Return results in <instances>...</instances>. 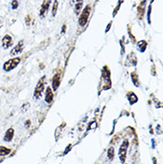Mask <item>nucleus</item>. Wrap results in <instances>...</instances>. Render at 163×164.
<instances>
[{"mask_svg":"<svg viewBox=\"0 0 163 164\" xmlns=\"http://www.w3.org/2000/svg\"><path fill=\"white\" fill-rule=\"evenodd\" d=\"M21 63V57H14L7 60L3 65V70L6 72H9L11 70H15L16 67L19 65V63Z\"/></svg>","mask_w":163,"mask_h":164,"instance_id":"1","label":"nucleus"},{"mask_svg":"<svg viewBox=\"0 0 163 164\" xmlns=\"http://www.w3.org/2000/svg\"><path fill=\"white\" fill-rule=\"evenodd\" d=\"M90 11H91V6L89 5H87L83 9V11L81 12L79 18H78V24L81 27H84L86 24L87 23L88 19H89V15H90Z\"/></svg>","mask_w":163,"mask_h":164,"instance_id":"2","label":"nucleus"},{"mask_svg":"<svg viewBox=\"0 0 163 164\" xmlns=\"http://www.w3.org/2000/svg\"><path fill=\"white\" fill-rule=\"evenodd\" d=\"M45 79H46V76H43L38 82L36 88H35V91H34V98L35 99H39L41 97L42 93L44 91V88H45Z\"/></svg>","mask_w":163,"mask_h":164,"instance_id":"3","label":"nucleus"},{"mask_svg":"<svg viewBox=\"0 0 163 164\" xmlns=\"http://www.w3.org/2000/svg\"><path fill=\"white\" fill-rule=\"evenodd\" d=\"M128 148V140H124L121 144L119 150V158L121 162V163H125L126 162V157H127V152Z\"/></svg>","mask_w":163,"mask_h":164,"instance_id":"4","label":"nucleus"},{"mask_svg":"<svg viewBox=\"0 0 163 164\" xmlns=\"http://www.w3.org/2000/svg\"><path fill=\"white\" fill-rule=\"evenodd\" d=\"M24 48V42L23 40H21L20 42H18V44L16 45L15 47H14V48L11 50L10 52V55L11 56H15L18 54H21L23 51Z\"/></svg>","mask_w":163,"mask_h":164,"instance_id":"5","label":"nucleus"},{"mask_svg":"<svg viewBox=\"0 0 163 164\" xmlns=\"http://www.w3.org/2000/svg\"><path fill=\"white\" fill-rule=\"evenodd\" d=\"M13 42H14V40H13V38L10 36V35H5L4 37H3V39H2V47L5 49V50H6L8 48H10V47L13 46Z\"/></svg>","mask_w":163,"mask_h":164,"instance_id":"6","label":"nucleus"},{"mask_svg":"<svg viewBox=\"0 0 163 164\" xmlns=\"http://www.w3.org/2000/svg\"><path fill=\"white\" fill-rule=\"evenodd\" d=\"M51 2L52 0H44L42 5H41V7H40V10H39V16L41 17H44L46 13H47L48 9L50 7V5H51Z\"/></svg>","mask_w":163,"mask_h":164,"instance_id":"7","label":"nucleus"},{"mask_svg":"<svg viewBox=\"0 0 163 164\" xmlns=\"http://www.w3.org/2000/svg\"><path fill=\"white\" fill-rule=\"evenodd\" d=\"M60 84H61V74L60 73H56L53 77V79H52V86H53L54 91H56L58 89Z\"/></svg>","mask_w":163,"mask_h":164,"instance_id":"8","label":"nucleus"},{"mask_svg":"<svg viewBox=\"0 0 163 164\" xmlns=\"http://www.w3.org/2000/svg\"><path fill=\"white\" fill-rule=\"evenodd\" d=\"M54 100V93L53 89L50 86H47V91H46V96H45V101L47 103H51Z\"/></svg>","mask_w":163,"mask_h":164,"instance_id":"9","label":"nucleus"},{"mask_svg":"<svg viewBox=\"0 0 163 164\" xmlns=\"http://www.w3.org/2000/svg\"><path fill=\"white\" fill-rule=\"evenodd\" d=\"M15 137V129L13 128H10L6 130V132L5 134V137H4V141L6 142H11L13 140Z\"/></svg>","mask_w":163,"mask_h":164,"instance_id":"10","label":"nucleus"},{"mask_svg":"<svg viewBox=\"0 0 163 164\" xmlns=\"http://www.w3.org/2000/svg\"><path fill=\"white\" fill-rule=\"evenodd\" d=\"M146 0H143L139 5V6H138V19H140V20L143 19V17L145 14V8H144V2Z\"/></svg>","mask_w":163,"mask_h":164,"instance_id":"11","label":"nucleus"},{"mask_svg":"<svg viewBox=\"0 0 163 164\" xmlns=\"http://www.w3.org/2000/svg\"><path fill=\"white\" fill-rule=\"evenodd\" d=\"M146 47H147V42L145 40H140L139 42H137V49L141 53H144Z\"/></svg>","mask_w":163,"mask_h":164,"instance_id":"12","label":"nucleus"},{"mask_svg":"<svg viewBox=\"0 0 163 164\" xmlns=\"http://www.w3.org/2000/svg\"><path fill=\"white\" fill-rule=\"evenodd\" d=\"M127 98H128V101L130 103V104H134L135 103H136V102L138 101V97L136 95L135 93H133V92H129L128 95H127Z\"/></svg>","mask_w":163,"mask_h":164,"instance_id":"13","label":"nucleus"},{"mask_svg":"<svg viewBox=\"0 0 163 164\" xmlns=\"http://www.w3.org/2000/svg\"><path fill=\"white\" fill-rule=\"evenodd\" d=\"M83 6V0H76V5H75V13L76 15H79Z\"/></svg>","mask_w":163,"mask_h":164,"instance_id":"14","label":"nucleus"},{"mask_svg":"<svg viewBox=\"0 0 163 164\" xmlns=\"http://www.w3.org/2000/svg\"><path fill=\"white\" fill-rule=\"evenodd\" d=\"M11 153V149L6 146H0V156H6Z\"/></svg>","mask_w":163,"mask_h":164,"instance_id":"15","label":"nucleus"},{"mask_svg":"<svg viewBox=\"0 0 163 164\" xmlns=\"http://www.w3.org/2000/svg\"><path fill=\"white\" fill-rule=\"evenodd\" d=\"M131 78H132L133 84L135 85L136 86H139V81H138V76L136 72H133L131 73Z\"/></svg>","mask_w":163,"mask_h":164,"instance_id":"16","label":"nucleus"},{"mask_svg":"<svg viewBox=\"0 0 163 164\" xmlns=\"http://www.w3.org/2000/svg\"><path fill=\"white\" fill-rule=\"evenodd\" d=\"M58 0H54V5H53V7H52V16L53 17H55L56 14H57V9H58Z\"/></svg>","mask_w":163,"mask_h":164,"instance_id":"17","label":"nucleus"},{"mask_svg":"<svg viewBox=\"0 0 163 164\" xmlns=\"http://www.w3.org/2000/svg\"><path fill=\"white\" fill-rule=\"evenodd\" d=\"M107 156H108L109 160H111V161L113 160V158H114V148H113V147H110V148L108 149Z\"/></svg>","mask_w":163,"mask_h":164,"instance_id":"18","label":"nucleus"},{"mask_svg":"<svg viewBox=\"0 0 163 164\" xmlns=\"http://www.w3.org/2000/svg\"><path fill=\"white\" fill-rule=\"evenodd\" d=\"M153 2V0H152V2H151V4L149 5V6H148L147 9V21H148V23L151 24V14H152V3Z\"/></svg>","mask_w":163,"mask_h":164,"instance_id":"19","label":"nucleus"},{"mask_svg":"<svg viewBox=\"0 0 163 164\" xmlns=\"http://www.w3.org/2000/svg\"><path fill=\"white\" fill-rule=\"evenodd\" d=\"M19 6V1L18 0H13L11 2V7L13 10H16Z\"/></svg>","mask_w":163,"mask_h":164,"instance_id":"20","label":"nucleus"},{"mask_svg":"<svg viewBox=\"0 0 163 164\" xmlns=\"http://www.w3.org/2000/svg\"><path fill=\"white\" fill-rule=\"evenodd\" d=\"M31 17L30 15H28L25 17V23H26L27 26H30V25H31Z\"/></svg>","mask_w":163,"mask_h":164,"instance_id":"21","label":"nucleus"},{"mask_svg":"<svg viewBox=\"0 0 163 164\" xmlns=\"http://www.w3.org/2000/svg\"><path fill=\"white\" fill-rule=\"evenodd\" d=\"M122 2H123V0H119V5L117 6V7L115 8V10H114V13H113V16L116 15L117 12H118V10L119 9V6H120V5L122 4Z\"/></svg>","mask_w":163,"mask_h":164,"instance_id":"22","label":"nucleus"},{"mask_svg":"<svg viewBox=\"0 0 163 164\" xmlns=\"http://www.w3.org/2000/svg\"><path fill=\"white\" fill-rule=\"evenodd\" d=\"M111 23H111H111H109L108 26H107V29H106V30H105V32H106V33H107V32H109V30H110V28H111Z\"/></svg>","mask_w":163,"mask_h":164,"instance_id":"23","label":"nucleus"},{"mask_svg":"<svg viewBox=\"0 0 163 164\" xmlns=\"http://www.w3.org/2000/svg\"><path fill=\"white\" fill-rule=\"evenodd\" d=\"M65 30H66V25H65V24H63V26H62V34L65 33Z\"/></svg>","mask_w":163,"mask_h":164,"instance_id":"24","label":"nucleus"},{"mask_svg":"<svg viewBox=\"0 0 163 164\" xmlns=\"http://www.w3.org/2000/svg\"><path fill=\"white\" fill-rule=\"evenodd\" d=\"M30 123H31V120H27V122H26V127H27V128L30 127Z\"/></svg>","mask_w":163,"mask_h":164,"instance_id":"25","label":"nucleus"}]
</instances>
